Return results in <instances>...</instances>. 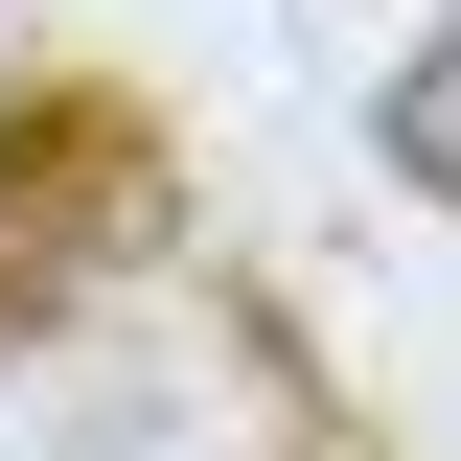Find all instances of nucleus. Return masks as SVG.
I'll list each match as a JSON object with an SVG mask.
<instances>
[{"instance_id": "obj_1", "label": "nucleus", "mask_w": 461, "mask_h": 461, "mask_svg": "<svg viewBox=\"0 0 461 461\" xmlns=\"http://www.w3.org/2000/svg\"><path fill=\"white\" fill-rule=\"evenodd\" d=\"M415 162H438V185H461V69H438V93H415Z\"/></svg>"}]
</instances>
